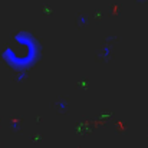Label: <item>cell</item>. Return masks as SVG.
Wrapping results in <instances>:
<instances>
[{
    "instance_id": "1",
    "label": "cell",
    "mask_w": 148,
    "mask_h": 148,
    "mask_svg": "<svg viewBox=\"0 0 148 148\" xmlns=\"http://www.w3.org/2000/svg\"><path fill=\"white\" fill-rule=\"evenodd\" d=\"M27 78V72L26 71H20V73L17 75V81L20 82V81H23V79H26Z\"/></svg>"
},
{
    "instance_id": "2",
    "label": "cell",
    "mask_w": 148,
    "mask_h": 148,
    "mask_svg": "<svg viewBox=\"0 0 148 148\" xmlns=\"http://www.w3.org/2000/svg\"><path fill=\"white\" fill-rule=\"evenodd\" d=\"M78 22H79V25H86V22H88V20H86V17H85V16H81V17L78 19Z\"/></svg>"
},
{
    "instance_id": "3",
    "label": "cell",
    "mask_w": 148,
    "mask_h": 148,
    "mask_svg": "<svg viewBox=\"0 0 148 148\" xmlns=\"http://www.w3.org/2000/svg\"><path fill=\"white\" fill-rule=\"evenodd\" d=\"M102 56H103V58H105V56H106V58L109 56V48H108V46H106V48H103V52H102Z\"/></svg>"
},
{
    "instance_id": "4",
    "label": "cell",
    "mask_w": 148,
    "mask_h": 148,
    "mask_svg": "<svg viewBox=\"0 0 148 148\" xmlns=\"http://www.w3.org/2000/svg\"><path fill=\"white\" fill-rule=\"evenodd\" d=\"M58 106H59L60 109H65V108H66V102H63V101H60V102H58Z\"/></svg>"
}]
</instances>
